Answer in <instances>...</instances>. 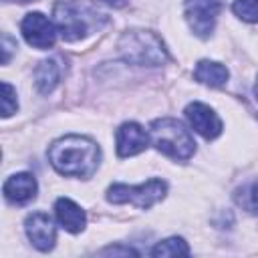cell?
<instances>
[{"label": "cell", "instance_id": "6da1fadb", "mask_svg": "<svg viewBox=\"0 0 258 258\" xmlns=\"http://www.w3.org/2000/svg\"><path fill=\"white\" fill-rule=\"evenodd\" d=\"M50 165L67 177H91L101 161L99 145L83 135H67L48 147Z\"/></svg>", "mask_w": 258, "mask_h": 258}, {"label": "cell", "instance_id": "7a4b0ae2", "mask_svg": "<svg viewBox=\"0 0 258 258\" xmlns=\"http://www.w3.org/2000/svg\"><path fill=\"white\" fill-rule=\"evenodd\" d=\"M54 26L62 40L75 42L105 22V14L85 0H60L52 10Z\"/></svg>", "mask_w": 258, "mask_h": 258}, {"label": "cell", "instance_id": "3957f363", "mask_svg": "<svg viewBox=\"0 0 258 258\" xmlns=\"http://www.w3.org/2000/svg\"><path fill=\"white\" fill-rule=\"evenodd\" d=\"M149 139L157 151L173 159H179V161L189 159L196 151V141L189 129H185L181 121L171 119V117L155 119L149 127Z\"/></svg>", "mask_w": 258, "mask_h": 258}, {"label": "cell", "instance_id": "277c9868", "mask_svg": "<svg viewBox=\"0 0 258 258\" xmlns=\"http://www.w3.org/2000/svg\"><path fill=\"white\" fill-rule=\"evenodd\" d=\"M119 54L129 64L157 67L167 60V48L163 40L149 30H127L119 38Z\"/></svg>", "mask_w": 258, "mask_h": 258}, {"label": "cell", "instance_id": "5b68a950", "mask_svg": "<svg viewBox=\"0 0 258 258\" xmlns=\"http://www.w3.org/2000/svg\"><path fill=\"white\" fill-rule=\"evenodd\" d=\"M167 191L165 181L161 179H149L141 185H123V183H115L109 187L107 191V200L111 204H133L141 210L151 208L153 204H157L159 200H163Z\"/></svg>", "mask_w": 258, "mask_h": 258}, {"label": "cell", "instance_id": "8992f818", "mask_svg": "<svg viewBox=\"0 0 258 258\" xmlns=\"http://www.w3.org/2000/svg\"><path fill=\"white\" fill-rule=\"evenodd\" d=\"M183 10L194 34H198L200 38H208L214 32L216 20L220 16L222 0H185Z\"/></svg>", "mask_w": 258, "mask_h": 258}, {"label": "cell", "instance_id": "52a82bcc", "mask_svg": "<svg viewBox=\"0 0 258 258\" xmlns=\"http://www.w3.org/2000/svg\"><path fill=\"white\" fill-rule=\"evenodd\" d=\"M20 30H22V36L24 40L34 46V48H50L56 40V26L40 12H30L24 16L22 24H20Z\"/></svg>", "mask_w": 258, "mask_h": 258}, {"label": "cell", "instance_id": "ba28073f", "mask_svg": "<svg viewBox=\"0 0 258 258\" xmlns=\"http://www.w3.org/2000/svg\"><path fill=\"white\" fill-rule=\"evenodd\" d=\"M24 230L32 246L40 252H48L56 242V228L52 224V218L44 212H32L24 222Z\"/></svg>", "mask_w": 258, "mask_h": 258}, {"label": "cell", "instance_id": "9c48e42d", "mask_svg": "<svg viewBox=\"0 0 258 258\" xmlns=\"http://www.w3.org/2000/svg\"><path fill=\"white\" fill-rule=\"evenodd\" d=\"M185 117L187 123L194 127V131L206 139H216L222 133L220 117L214 113V109H210L204 103H189L185 107Z\"/></svg>", "mask_w": 258, "mask_h": 258}, {"label": "cell", "instance_id": "30bf717a", "mask_svg": "<svg viewBox=\"0 0 258 258\" xmlns=\"http://www.w3.org/2000/svg\"><path fill=\"white\" fill-rule=\"evenodd\" d=\"M117 155L119 157H131V155H137L141 151H145L147 143H149V135L147 131L135 123V121H129V123H123L119 129H117Z\"/></svg>", "mask_w": 258, "mask_h": 258}, {"label": "cell", "instance_id": "8fae6325", "mask_svg": "<svg viewBox=\"0 0 258 258\" xmlns=\"http://www.w3.org/2000/svg\"><path fill=\"white\" fill-rule=\"evenodd\" d=\"M2 191H4V198L10 202V204H28L30 200H34L36 196V179L32 173H14L10 175L4 185H2Z\"/></svg>", "mask_w": 258, "mask_h": 258}, {"label": "cell", "instance_id": "7c38bea8", "mask_svg": "<svg viewBox=\"0 0 258 258\" xmlns=\"http://www.w3.org/2000/svg\"><path fill=\"white\" fill-rule=\"evenodd\" d=\"M54 214H56L58 224L71 234H79L87 224V216L81 210V206H77L69 198H58L54 202Z\"/></svg>", "mask_w": 258, "mask_h": 258}, {"label": "cell", "instance_id": "4fadbf2b", "mask_svg": "<svg viewBox=\"0 0 258 258\" xmlns=\"http://www.w3.org/2000/svg\"><path fill=\"white\" fill-rule=\"evenodd\" d=\"M196 81L208 87H224L228 81V69L216 60H200L194 71Z\"/></svg>", "mask_w": 258, "mask_h": 258}, {"label": "cell", "instance_id": "5bb4252c", "mask_svg": "<svg viewBox=\"0 0 258 258\" xmlns=\"http://www.w3.org/2000/svg\"><path fill=\"white\" fill-rule=\"evenodd\" d=\"M58 79H60V67L54 58L42 60L34 71V85L42 95H48L58 85Z\"/></svg>", "mask_w": 258, "mask_h": 258}, {"label": "cell", "instance_id": "9a60e30c", "mask_svg": "<svg viewBox=\"0 0 258 258\" xmlns=\"http://www.w3.org/2000/svg\"><path fill=\"white\" fill-rule=\"evenodd\" d=\"M151 254L153 256H187L189 248L181 238H167V240L159 242L151 250Z\"/></svg>", "mask_w": 258, "mask_h": 258}, {"label": "cell", "instance_id": "2e32d148", "mask_svg": "<svg viewBox=\"0 0 258 258\" xmlns=\"http://www.w3.org/2000/svg\"><path fill=\"white\" fill-rule=\"evenodd\" d=\"M236 202L244 210H248L252 214H258V181H252V183L244 185L242 189H238Z\"/></svg>", "mask_w": 258, "mask_h": 258}, {"label": "cell", "instance_id": "e0dca14e", "mask_svg": "<svg viewBox=\"0 0 258 258\" xmlns=\"http://www.w3.org/2000/svg\"><path fill=\"white\" fill-rule=\"evenodd\" d=\"M232 10L244 22H258V0H234Z\"/></svg>", "mask_w": 258, "mask_h": 258}, {"label": "cell", "instance_id": "ac0fdd59", "mask_svg": "<svg viewBox=\"0 0 258 258\" xmlns=\"http://www.w3.org/2000/svg\"><path fill=\"white\" fill-rule=\"evenodd\" d=\"M18 107V101H16V89L2 81V117H10Z\"/></svg>", "mask_w": 258, "mask_h": 258}, {"label": "cell", "instance_id": "d6986e66", "mask_svg": "<svg viewBox=\"0 0 258 258\" xmlns=\"http://www.w3.org/2000/svg\"><path fill=\"white\" fill-rule=\"evenodd\" d=\"M101 254H137V252L133 248H113L111 246V248H105Z\"/></svg>", "mask_w": 258, "mask_h": 258}, {"label": "cell", "instance_id": "ffe728a7", "mask_svg": "<svg viewBox=\"0 0 258 258\" xmlns=\"http://www.w3.org/2000/svg\"><path fill=\"white\" fill-rule=\"evenodd\" d=\"M103 2L113 4V6H123V4H125V0H103Z\"/></svg>", "mask_w": 258, "mask_h": 258}, {"label": "cell", "instance_id": "44dd1931", "mask_svg": "<svg viewBox=\"0 0 258 258\" xmlns=\"http://www.w3.org/2000/svg\"><path fill=\"white\" fill-rule=\"evenodd\" d=\"M254 95H256V99H258V79H256V85H254Z\"/></svg>", "mask_w": 258, "mask_h": 258}, {"label": "cell", "instance_id": "7402d4cb", "mask_svg": "<svg viewBox=\"0 0 258 258\" xmlns=\"http://www.w3.org/2000/svg\"><path fill=\"white\" fill-rule=\"evenodd\" d=\"M8 2H22L24 4V2H34V0H8Z\"/></svg>", "mask_w": 258, "mask_h": 258}]
</instances>
